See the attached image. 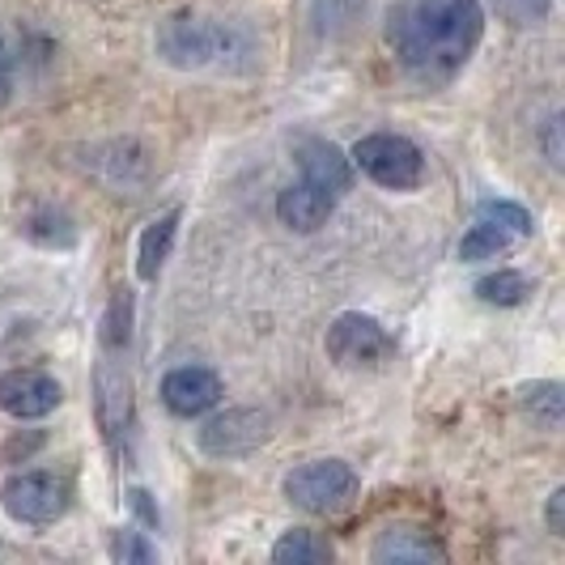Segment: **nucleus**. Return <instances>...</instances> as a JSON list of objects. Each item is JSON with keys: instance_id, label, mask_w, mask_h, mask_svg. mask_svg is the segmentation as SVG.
Wrapping results in <instances>:
<instances>
[{"instance_id": "f257e3e1", "label": "nucleus", "mask_w": 565, "mask_h": 565, "mask_svg": "<svg viewBox=\"0 0 565 565\" xmlns=\"http://www.w3.org/2000/svg\"><path fill=\"white\" fill-rule=\"evenodd\" d=\"M481 34V0H404L387 30L399 68L422 85L451 82L477 52Z\"/></svg>"}, {"instance_id": "f03ea898", "label": "nucleus", "mask_w": 565, "mask_h": 565, "mask_svg": "<svg viewBox=\"0 0 565 565\" xmlns=\"http://www.w3.org/2000/svg\"><path fill=\"white\" fill-rule=\"evenodd\" d=\"M353 167L362 170L366 179H374L379 188H392V192H408L425 179V158L422 149L396 137V132H370L353 145Z\"/></svg>"}, {"instance_id": "7ed1b4c3", "label": "nucleus", "mask_w": 565, "mask_h": 565, "mask_svg": "<svg viewBox=\"0 0 565 565\" xmlns=\"http://www.w3.org/2000/svg\"><path fill=\"white\" fill-rule=\"evenodd\" d=\"M353 489H358V477L340 459H311L285 477V498L307 514H332L353 498Z\"/></svg>"}, {"instance_id": "20e7f679", "label": "nucleus", "mask_w": 565, "mask_h": 565, "mask_svg": "<svg viewBox=\"0 0 565 565\" xmlns=\"http://www.w3.org/2000/svg\"><path fill=\"white\" fill-rule=\"evenodd\" d=\"M0 507L18 523H56L68 510V484L52 472H13L0 484Z\"/></svg>"}, {"instance_id": "39448f33", "label": "nucleus", "mask_w": 565, "mask_h": 565, "mask_svg": "<svg viewBox=\"0 0 565 565\" xmlns=\"http://www.w3.org/2000/svg\"><path fill=\"white\" fill-rule=\"evenodd\" d=\"M273 438V417L259 408H226L200 429V451L213 459H243Z\"/></svg>"}, {"instance_id": "423d86ee", "label": "nucleus", "mask_w": 565, "mask_h": 565, "mask_svg": "<svg viewBox=\"0 0 565 565\" xmlns=\"http://www.w3.org/2000/svg\"><path fill=\"white\" fill-rule=\"evenodd\" d=\"M158 52L174 68H204V64H217L230 52V34L222 26L200 22L192 13H179L158 34Z\"/></svg>"}, {"instance_id": "0eeeda50", "label": "nucleus", "mask_w": 565, "mask_h": 565, "mask_svg": "<svg viewBox=\"0 0 565 565\" xmlns=\"http://www.w3.org/2000/svg\"><path fill=\"white\" fill-rule=\"evenodd\" d=\"M328 353L349 370L379 366V362H387V358L396 353V340L387 337V328H383L379 319L349 311L328 328Z\"/></svg>"}, {"instance_id": "6e6552de", "label": "nucleus", "mask_w": 565, "mask_h": 565, "mask_svg": "<svg viewBox=\"0 0 565 565\" xmlns=\"http://www.w3.org/2000/svg\"><path fill=\"white\" fill-rule=\"evenodd\" d=\"M60 399H64L60 383L43 370H9L0 379V408L18 422H39V417L56 413Z\"/></svg>"}, {"instance_id": "1a4fd4ad", "label": "nucleus", "mask_w": 565, "mask_h": 565, "mask_svg": "<svg viewBox=\"0 0 565 565\" xmlns=\"http://www.w3.org/2000/svg\"><path fill=\"white\" fill-rule=\"evenodd\" d=\"M94 417L107 438H119L132 422V379L111 358L94 366Z\"/></svg>"}, {"instance_id": "9d476101", "label": "nucleus", "mask_w": 565, "mask_h": 565, "mask_svg": "<svg viewBox=\"0 0 565 565\" xmlns=\"http://www.w3.org/2000/svg\"><path fill=\"white\" fill-rule=\"evenodd\" d=\"M222 399V379L204 366H179L162 379V404L174 417H200Z\"/></svg>"}, {"instance_id": "9b49d317", "label": "nucleus", "mask_w": 565, "mask_h": 565, "mask_svg": "<svg viewBox=\"0 0 565 565\" xmlns=\"http://www.w3.org/2000/svg\"><path fill=\"white\" fill-rule=\"evenodd\" d=\"M298 167H302V179L328 196L349 192V183H353V167L332 141H302L298 145Z\"/></svg>"}, {"instance_id": "f8f14e48", "label": "nucleus", "mask_w": 565, "mask_h": 565, "mask_svg": "<svg viewBox=\"0 0 565 565\" xmlns=\"http://www.w3.org/2000/svg\"><path fill=\"white\" fill-rule=\"evenodd\" d=\"M332 209H337V196L319 192L307 179L294 183V188H285L281 196H277V217L289 230H298V234H315V230L332 217Z\"/></svg>"}, {"instance_id": "ddd939ff", "label": "nucleus", "mask_w": 565, "mask_h": 565, "mask_svg": "<svg viewBox=\"0 0 565 565\" xmlns=\"http://www.w3.org/2000/svg\"><path fill=\"white\" fill-rule=\"evenodd\" d=\"M379 565H429V562H447V548L434 536H425L417 527H392L374 540V553Z\"/></svg>"}, {"instance_id": "4468645a", "label": "nucleus", "mask_w": 565, "mask_h": 565, "mask_svg": "<svg viewBox=\"0 0 565 565\" xmlns=\"http://www.w3.org/2000/svg\"><path fill=\"white\" fill-rule=\"evenodd\" d=\"M174 230H179V209H170L158 222L145 226L141 252H137V277L141 281H158V273H162V264L170 255V243H174Z\"/></svg>"}, {"instance_id": "2eb2a0df", "label": "nucleus", "mask_w": 565, "mask_h": 565, "mask_svg": "<svg viewBox=\"0 0 565 565\" xmlns=\"http://www.w3.org/2000/svg\"><path fill=\"white\" fill-rule=\"evenodd\" d=\"M273 562L277 565H328L332 562V544L319 536V532H285L273 544Z\"/></svg>"}, {"instance_id": "dca6fc26", "label": "nucleus", "mask_w": 565, "mask_h": 565, "mask_svg": "<svg viewBox=\"0 0 565 565\" xmlns=\"http://www.w3.org/2000/svg\"><path fill=\"white\" fill-rule=\"evenodd\" d=\"M477 294H481V302H489V307H519V302H527L532 281H527L523 273H514V268H502V273L481 277V281H477Z\"/></svg>"}, {"instance_id": "f3484780", "label": "nucleus", "mask_w": 565, "mask_h": 565, "mask_svg": "<svg viewBox=\"0 0 565 565\" xmlns=\"http://www.w3.org/2000/svg\"><path fill=\"white\" fill-rule=\"evenodd\" d=\"M514 243H519V238H514L510 230L477 217V226L468 230V234H463V243H459V255H463V259H493V255L510 252Z\"/></svg>"}, {"instance_id": "a211bd4d", "label": "nucleus", "mask_w": 565, "mask_h": 565, "mask_svg": "<svg viewBox=\"0 0 565 565\" xmlns=\"http://www.w3.org/2000/svg\"><path fill=\"white\" fill-rule=\"evenodd\" d=\"M523 404H527V413L540 417L548 429L562 425V408H565L562 383H532V387H523Z\"/></svg>"}, {"instance_id": "6ab92c4d", "label": "nucleus", "mask_w": 565, "mask_h": 565, "mask_svg": "<svg viewBox=\"0 0 565 565\" xmlns=\"http://www.w3.org/2000/svg\"><path fill=\"white\" fill-rule=\"evenodd\" d=\"M132 340V294L119 289L107 307V319H103V344L107 349H124Z\"/></svg>"}, {"instance_id": "aec40b11", "label": "nucleus", "mask_w": 565, "mask_h": 565, "mask_svg": "<svg viewBox=\"0 0 565 565\" xmlns=\"http://www.w3.org/2000/svg\"><path fill=\"white\" fill-rule=\"evenodd\" d=\"M477 217L510 230L514 238H527V234H532V213H527L523 204H514V200H484L481 209H477Z\"/></svg>"}, {"instance_id": "412c9836", "label": "nucleus", "mask_w": 565, "mask_h": 565, "mask_svg": "<svg viewBox=\"0 0 565 565\" xmlns=\"http://www.w3.org/2000/svg\"><path fill=\"white\" fill-rule=\"evenodd\" d=\"M498 13L507 18L510 26H540L553 9V0H493Z\"/></svg>"}, {"instance_id": "4be33fe9", "label": "nucleus", "mask_w": 565, "mask_h": 565, "mask_svg": "<svg viewBox=\"0 0 565 565\" xmlns=\"http://www.w3.org/2000/svg\"><path fill=\"white\" fill-rule=\"evenodd\" d=\"M111 557L115 562H124V565H149L158 553H153V544H145L141 532H115Z\"/></svg>"}, {"instance_id": "5701e85b", "label": "nucleus", "mask_w": 565, "mask_h": 565, "mask_svg": "<svg viewBox=\"0 0 565 565\" xmlns=\"http://www.w3.org/2000/svg\"><path fill=\"white\" fill-rule=\"evenodd\" d=\"M544 158H548V167H565V149H562V115H548V124H544Z\"/></svg>"}, {"instance_id": "b1692460", "label": "nucleus", "mask_w": 565, "mask_h": 565, "mask_svg": "<svg viewBox=\"0 0 565 565\" xmlns=\"http://www.w3.org/2000/svg\"><path fill=\"white\" fill-rule=\"evenodd\" d=\"M9 98H13V52L0 39V107H9Z\"/></svg>"}, {"instance_id": "393cba45", "label": "nucleus", "mask_w": 565, "mask_h": 565, "mask_svg": "<svg viewBox=\"0 0 565 565\" xmlns=\"http://www.w3.org/2000/svg\"><path fill=\"white\" fill-rule=\"evenodd\" d=\"M548 532L565 536V489H553V498H548Z\"/></svg>"}]
</instances>
